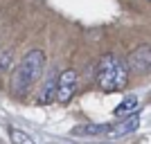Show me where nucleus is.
Instances as JSON below:
<instances>
[{"label": "nucleus", "instance_id": "f257e3e1", "mask_svg": "<svg viewBox=\"0 0 151 144\" xmlns=\"http://www.w3.org/2000/svg\"><path fill=\"white\" fill-rule=\"evenodd\" d=\"M45 70V54L41 50H32L27 52L25 57L18 61V65L14 68V75H12V92L23 97L27 95L34 83L41 79Z\"/></svg>", "mask_w": 151, "mask_h": 144}, {"label": "nucleus", "instance_id": "f03ea898", "mask_svg": "<svg viewBox=\"0 0 151 144\" xmlns=\"http://www.w3.org/2000/svg\"><path fill=\"white\" fill-rule=\"evenodd\" d=\"M129 81V68L120 57L106 54L97 65V83L106 92H117Z\"/></svg>", "mask_w": 151, "mask_h": 144}, {"label": "nucleus", "instance_id": "7ed1b4c3", "mask_svg": "<svg viewBox=\"0 0 151 144\" xmlns=\"http://www.w3.org/2000/svg\"><path fill=\"white\" fill-rule=\"evenodd\" d=\"M77 90V72L72 68L70 70H63L61 75L57 77V99L61 104H68L72 99V95Z\"/></svg>", "mask_w": 151, "mask_h": 144}, {"label": "nucleus", "instance_id": "20e7f679", "mask_svg": "<svg viewBox=\"0 0 151 144\" xmlns=\"http://www.w3.org/2000/svg\"><path fill=\"white\" fill-rule=\"evenodd\" d=\"M149 45H145V47H138V50L131 54V59H129V65H131L133 72H138V75H147L149 72Z\"/></svg>", "mask_w": 151, "mask_h": 144}, {"label": "nucleus", "instance_id": "39448f33", "mask_svg": "<svg viewBox=\"0 0 151 144\" xmlns=\"http://www.w3.org/2000/svg\"><path fill=\"white\" fill-rule=\"evenodd\" d=\"M140 126V117L138 115H133V117H126L122 119L120 124H115V126H108V138H124V135H129V133H133L135 128Z\"/></svg>", "mask_w": 151, "mask_h": 144}, {"label": "nucleus", "instance_id": "423d86ee", "mask_svg": "<svg viewBox=\"0 0 151 144\" xmlns=\"http://www.w3.org/2000/svg\"><path fill=\"white\" fill-rule=\"evenodd\" d=\"M54 99H57V75H50L47 79H45L43 88H41L38 95H36V104L47 106V104H52Z\"/></svg>", "mask_w": 151, "mask_h": 144}, {"label": "nucleus", "instance_id": "0eeeda50", "mask_svg": "<svg viewBox=\"0 0 151 144\" xmlns=\"http://www.w3.org/2000/svg\"><path fill=\"white\" fill-rule=\"evenodd\" d=\"M140 110V97H135V95H129L124 101H122L120 106L115 108V113H117V117L126 119V117H133V115H138Z\"/></svg>", "mask_w": 151, "mask_h": 144}, {"label": "nucleus", "instance_id": "6e6552de", "mask_svg": "<svg viewBox=\"0 0 151 144\" xmlns=\"http://www.w3.org/2000/svg\"><path fill=\"white\" fill-rule=\"evenodd\" d=\"M9 138H12L14 144H36L29 135H27V133L18 131V128H9Z\"/></svg>", "mask_w": 151, "mask_h": 144}, {"label": "nucleus", "instance_id": "1a4fd4ad", "mask_svg": "<svg viewBox=\"0 0 151 144\" xmlns=\"http://www.w3.org/2000/svg\"><path fill=\"white\" fill-rule=\"evenodd\" d=\"M12 63H14V52L12 50L0 52V75H2V72H9Z\"/></svg>", "mask_w": 151, "mask_h": 144}, {"label": "nucleus", "instance_id": "9d476101", "mask_svg": "<svg viewBox=\"0 0 151 144\" xmlns=\"http://www.w3.org/2000/svg\"><path fill=\"white\" fill-rule=\"evenodd\" d=\"M108 126H83V128H75L72 135H97V133H106Z\"/></svg>", "mask_w": 151, "mask_h": 144}]
</instances>
